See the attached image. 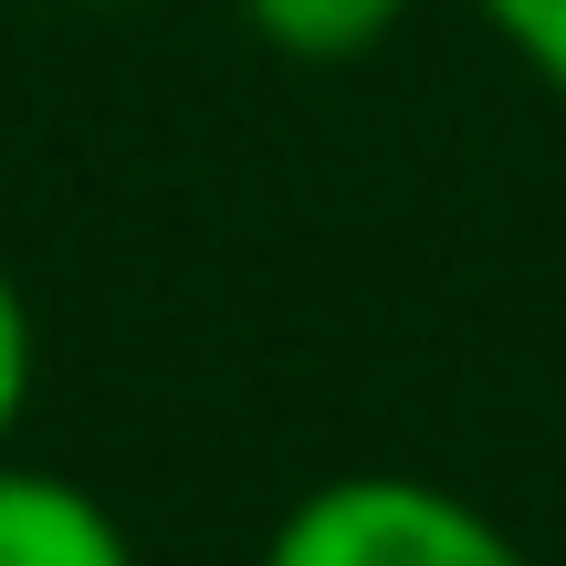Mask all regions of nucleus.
I'll list each match as a JSON object with an SVG mask.
<instances>
[{
  "instance_id": "obj_1",
  "label": "nucleus",
  "mask_w": 566,
  "mask_h": 566,
  "mask_svg": "<svg viewBox=\"0 0 566 566\" xmlns=\"http://www.w3.org/2000/svg\"><path fill=\"white\" fill-rule=\"evenodd\" d=\"M263 566H535L472 493L420 472H336L294 493Z\"/></svg>"
},
{
  "instance_id": "obj_2",
  "label": "nucleus",
  "mask_w": 566,
  "mask_h": 566,
  "mask_svg": "<svg viewBox=\"0 0 566 566\" xmlns=\"http://www.w3.org/2000/svg\"><path fill=\"white\" fill-rule=\"evenodd\" d=\"M0 566H137V546L105 493L0 451Z\"/></svg>"
},
{
  "instance_id": "obj_3",
  "label": "nucleus",
  "mask_w": 566,
  "mask_h": 566,
  "mask_svg": "<svg viewBox=\"0 0 566 566\" xmlns=\"http://www.w3.org/2000/svg\"><path fill=\"white\" fill-rule=\"evenodd\" d=\"M231 11L283 63H367L409 21V0H231Z\"/></svg>"
},
{
  "instance_id": "obj_4",
  "label": "nucleus",
  "mask_w": 566,
  "mask_h": 566,
  "mask_svg": "<svg viewBox=\"0 0 566 566\" xmlns=\"http://www.w3.org/2000/svg\"><path fill=\"white\" fill-rule=\"evenodd\" d=\"M472 11L546 95H566V0H472Z\"/></svg>"
},
{
  "instance_id": "obj_5",
  "label": "nucleus",
  "mask_w": 566,
  "mask_h": 566,
  "mask_svg": "<svg viewBox=\"0 0 566 566\" xmlns=\"http://www.w3.org/2000/svg\"><path fill=\"white\" fill-rule=\"evenodd\" d=\"M32 378H42L32 294H21V273H11V263H0V451H11V430L32 420Z\"/></svg>"
},
{
  "instance_id": "obj_6",
  "label": "nucleus",
  "mask_w": 566,
  "mask_h": 566,
  "mask_svg": "<svg viewBox=\"0 0 566 566\" xmlns=\"http://www.w3.org/2000/svg\"><path fill=\"white\" fill-rule=\"evenodd\" d=\"M74 11H137V0H74Z\"/></svg>"
}]
</instances>
